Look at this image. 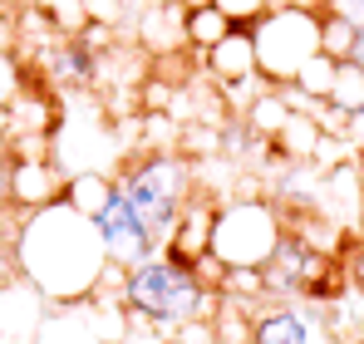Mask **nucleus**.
Masks as SVG:
<instances>
[{"instance_id":"1","label":"nucleus","mask_w":364,"mask_h":344,"mask_svg":"<svg viewBox=\"0 0 364 344\" xmlns=\"http://www.w3.org/2000/svg\"><path fill=\"white\" fill-rule=\"evenodd\" d=\"M5 246H10L15 271L40 290L50 305L94 295V290L104 286V276L114 271L94 222L74 202H64V197L20 212V222L5 231Z\"/></svg>"},{"instance_id":"2","label":"nucleus","mask_w":364,"mask_h":344,"mask_svg":"<svg viewBox=\"0 0 364 344\" xmlns=\"http://www.w3.org/2000/svg\"><path fill=\"white\" fill-rule=\"evenodd\" d=\"M119 300H123V310L133 315V325H148L158 335H178L182 325L217 315L222 290L207 286L192 261H182L173 251H158V256L138 261L133 271H123Z\"/></svg>"},{"instance_id":"3","label":"nucleus","mask_w":364,"mask_h":344,"mask_svg":"<svg viewBox=\"0 0 364 344\" xmlns=\"http://www.w3.org/2000/svg\"><path fill=\"white\" fill-rule=\"evenodd\" d=\"M114 187L133 202V212L148 222V231L158 236V251H163V241L182 222L187 202L202 192V172L182 148H148L143 143L138 153H123V163L114 168Z\"/></svg>"},{"instance_id":"4","label":"nucleus","mask_w":364,"mask_h":344,"mask_svg":"<svg viewBox=\"0 0 364 344\" xmlns=\"http://www.w3.org/2000/svg\"><path fill=\"white\" fill-rule=\"evenodd\" d=\"M281 236H286V217L266 197L217 202V217H212V256L222 266H266Z\"/></svg>"},{"instance_id":"5","label":"nucleus","mask_w":364,"mask_h":344,"mask_svg":"<svg viewBox=\"0 0 364 344\" xmlns=\"http://www.w3.org/2000/svg\"><path fill=\"white\" fill-rule=\"evenodd\" d=\"M251 45H256V69L266 84H291L305 59L320 55V10L271 5L251 25Z\"/></svg>"},{"instance_id":"6","label":"nucleus","mask_w":364,"mask_h":344,"mask_svg":"<svg viewBox=\"0 0 364 344\" xmlns=\"http://www.w3.org/2000/svg\"><path fill=\"white\" fill-rule=\"evenodd\" d=\"M330 305H291V300H261L251 310V340L246 344H335Z\"/></svg>"},{"instance_id":"7","label":"nucleus","mask_w":364,"mask_h":344,"mask_svg":"<svg viewBox=\"0 0 364 344\" xmlns=\"http://www.w3.org/2000/svg\"><path fill=\"white\" fill-rule=\"evenodd\" d=\"M89 222L99 231V241H104V256H109V266H119V271H133L138 261H148V256H158V236L148 231V222L133 212V202L123 197L119 187L89 212Z\"/></svg>"},{"instance_id":"8","label":"nucleus","mask_w":364,"mask_h":344,"mask_svg":"<svg viewBox=\"0 0 364 344\" xmlns=\"http://www.w3.org/2000/svg\"><path fill=\"white\" fill-rule=\"evenodd\" d=\"M40 69H45V79H50L55 89L84 94V89H94V84L104 79V50L89 45L84 30H74V35L55 30V35H45V45H40Z\"/></svg>"},{"instance_id":"9","label":"nucleus","mask_w":364,"mask_h":344,"mask_svg":"<svg viewBox=\"0 0 364 344\" xmlns=\"http://www.w3.org/2000/svg\"><path fill=\"white\" fill-rule=\"evenodd\" d=\"M133 40L153 59L182 55V50H187V5H182V0H153V5H143Z\"/></svg>"},{"instance_id":"10","label":"nucleus","mask_w":364,"mask_h":344,"mask_svg":"<svg viewBox=\"0 0 364 344\" xmlns=\"http://www.w3.org/2000/svg\"><path fill=\"white\" fill-rule=\"evenodd\" d=\"M45 310H50V300L15 271V276L0 286V335L15 340V344H30L35 330H40V320H45Z\"/></svg>"},{"instance_id":"11","label":"nucleus","mask_w":364,"mask_h":344,"mask_svg":"<svg viewBox=\"0 0 364 344\" xmlns=\"http://www.w3.org/2000/svg\"><path fill=\"white\" fill-rule=\"evenodd\" d=\"M30 344H109V340L94 330L84 300H60V305L45 310V320H40V330H35Z\"/></svg>"},{"instance_id":"12","label":"nucleus","mask_w":364,"mask_h":344,"mask_svg":"<svg viewBox=\"0 0 364 344\" xmlns=\"http://www.w3.org/2000/svg\"><path fill=\"white\" fill-rule=\"evenodd\" d=\"M232 30H237V25H232V20H227V15H222L212 0L187 10V50H197V55H207L212 45H222Z\"/></svg>"},{"instance_id":"13","label":"nucleus","mask_w":364,"mask_h":344,"mask_svg":"<svg viewBox=\"0 0 364 344\" xmlns=\"http://www.w3.org/2000/svg\"><path fill=\"white\" fill-rule=\"evenodd\" d=\"M325 104H335L340 114L364 109V69H360V64L340 59V69H335V84H330V99H325Z\"/></svg>"},{"instance_id":"14","label":"nucleus","mask_w":364,"mask_h":344,"mask_svg":"<svg viewBox=\"0 0 364 344\" xmlns=\"http://www.w3.org/2000/svg\"><path fill=\"white\" fill-rule=\"evenodd\" d=\"M355 30H360V25H350L345 15H320V50L330 59H345L350 45H355Z\"/></svg>"},{"instance_id":"15","label":"nucleus","mask_w":364,"mask_h":344,"mask_svg":"<svg viewBox=\"0 0 364 344\" xmlns=\"http://www.w3.org/2000/svg\"><path fill=\"white\" fill-rule=\"evenodd\" d=\"M212 5H217L232 25H256V20L271 10V0H212Z\"/></svg>"},{"instance_id":"16","label":"nucleus","mask_w":364,"mask_h":344,"mask_svg":"<svg viewBox=\"0 0 364 344\" xmlns=\"http://www.w3.org/2000/svg\"><path fill=\"white\" fill-rule=\"evenodd\" d=\"M345 276H350V290L364 295V241H355V246L345 251Z\"/></svg>"},{"instance_id":"17","label":"nucleus","mask_w":364,"mask_h":344,"mask_svg":"<svg viewBox=\"0 0 364 344\" xmlns=\"http://www.w3.org/2000/svg\"><path fill=\"white\" fill-rule=\"evenodd\" d=\"M10 212H15V202H10V153L0 148V227H5Z\"/></svg>"},{"instance_id":"18","label":"nucleus","mask_w":364,"mask_h":344,"mask_svg":"<svg viewBox=\"0 0 364 344\" xmlns=\"http://www.w3.org/2000/svg\"><path fill=\"white\" fill-rule=\"evenodd\" d=\"M123 344H178V340H173V335H158V330H148V325H133Z\"/></svg>"},{"instance_id":"19","label":"nucleus","mask_w":364,"mask_h":344,"mask_svg":"<svg viewBox=\"0 0 364 344\" xmlns=\"http://www.w3.org/2000/svg\"><path fill=\"white\" fill-rule=\"evenodd\" d=\"M345 300H350V330H355V340H364V295L350 290Z\"/></svg>"},{"instance_id":"20","label":"nucleus","mask_w":364,"mask_h":344,"mask_svg":"<svg viewBox=\"0 0 364 344\" xmlns=\"http://www.w3.org/2000/svg\"><path fill=\"white\" fill-rule=\"evenodd\" d=\"M15 79H20V74H15V64L0 55V99H15Z\"/></svg>"},{"instance_id":"21","label":"nucleus","mask_w":364,"mask_h":344,"mask_svg":"<svg viewBox=\"0 0 364 344\" xmlns=\"http://www.w3.org/2000/svg\"><path fill=\"white\" fill-rule=\"evenodd\" d=\"M10 133H15V123H10V99H0V148L10 143Z\"/></svg>"},{"instance_id":"22","label":"nucleus","mask_w":364,"mask_h":344,"mask_svg":"<svg viewBox=\"0 0 364 344\" xmlns=\"http://www.w3.org/2000/svg\"><path fill=\"white\" fill-rule=\"evenodd\" d=\"M345 59H350V64H360V69H364V25L355 30V45H350V55H345Z\"/></svg>"},{"instance_id":"23","label":"nucleus","mask_w":364,"mask_h":344,"mask_svg":"<svg viewBox=\"0 0 364 344\" xmlns=\"http://www.w3.org/2000/svg\"><path fill=\"white\" fill-rule=\"evenodd\" d=\"M10 276H15V261H10V246H5V241H0V286H5V281H10Z\"/></svg>"},{"instance_id":"24","label":"nucleus","mask_w":364,"mask_h":344,"mask_svg":"<svg viewBox=\"0 0 364 344\" xmlns=\"http://www.w3.org/2000/svg\"><path fill=\"white\" fill-rule=\"evenodd\" d=\"M10 5H20V0H0V10H10Z\"/></svg>"},{"instance_id":"25","label":"nucleus","mask_w":364,"mask_h":344,"mask_svg":"<svg viewBox=\"0 0 364 344\" xmlns=\"http://www.w3.org/2000/svg\"><path fill=\"white\" fill-rule=\"evenodd\" d=\"M0 344H15V340H5V335H0Z\"/></svg>"}]
</instances>
